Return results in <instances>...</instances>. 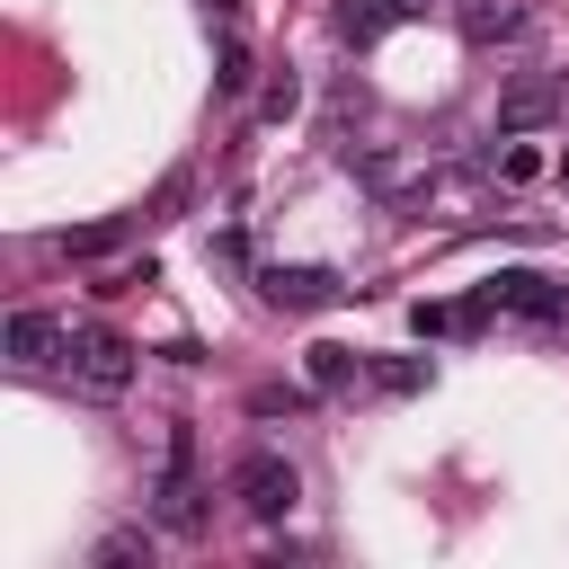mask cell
<instances>
[{"mask_svg":"<svg viewBox=\"0 0 569 569\" xmlns=\"http://www.w3.org/2000/svg\"><path fill=\"white\" fill-rule=\"evenodd\" d=\"M213 89H222V98H240V89H249V44H240V36L222 44V62H213Z\"/></svg>","mask_w":569,"mask_h":569,"instance_id":"cell-14","label":"cell"},{"mask_svg":"<svg viewBox=\"0 0 569 569\" xmlns=\"http://www.w3.org/2000/svg\"><path fill=\"white\" fill-rule=\"evenodd\" d=\"M71 382L89 400H124L133 391V338L124 329H80L71 338Z\"/></svg>","mask_w":569,"mask_h":569,"instance_id":"cell-2","label":"cell"},{"mask_svg":"<svg viewBox=\"0 0 569 569\" xmlns=\"http://www.w3.org/2000/svg\"><path fill=\"white\" fill-rule=\"evenodd\" d=\"M480 302H489V311H516V320H560V311H569V293H560L551 276H533V267H507L498 284H480Z\"/></svg>","mask_w":569,"mask_h":569,"instance_id":"cell-4","label":"cell"},{"mask_svg":"<svg viewBox=\"0 0 569 569\" xmlns=\"http://www.w3.org/2000/svg\"><path fill=\"white\" fill-rule=\"evenodd\" d=\"M373 382L409 400V391H427V365H418V356H391V365H373Z\"/></svg>","mask_w":569,"mask_h":569,"instance_id":"cell-15","label":"cell"},{"mask_svg":"<svg viewBox=\"0 0 569 569\" xmlns=\"http://www.w3.org/2000/svg\"><path fill=\"white\" fill-rule=\"evenodd\" d=\"M293 107H302V80H293V71H284V80H267V98H258V116H267V124H284Z\"/></svg>","mask_w":569,"mask_h":569,"instance_id":"cell-16","label":"cell"},{"mask_svg":"<svg viewBox=\"0 0 569 569\" xmlns=\"http://www.w3.org/2000/svg\"><path fill=\"white\" fill-rule=\"evenodd\" d=\"M231 498H240V516H258V525H284V516H293V498H302V480H293V462H284V453L249 445V453L231 462Z\"/></svg>","mask_w":569,"mask_h":569,"instance_id":"cell-1","label":"cell"},{"mask_svg":"<svg viewBox=\"0 0 569 569\" xmlns=\"http://www.w3.org/2000/svg\"><path fill=\"white\" fill-rule=\"evenodd\" d=\"M124 560H151V542L142 533H107L98 542V569H124Z\"/></svg>","mask_w":569,"mask_h":569,"instance_id":"cell-17","label":"cell"},{"mask_svg":"<svg viewBox=\"0 0 569 569\" xmlns=\"http://www.w3.org/2000/svg\"><path fill=\"white\" fill-rule=\"evenodd\" d=\"M293 409H311L302 382H258V391H249V418H293Z\"/></svg>","mask_w":569,"mask_h":569,"instance_id":"cell-12","label":"cell"},{"mask_svg":"<svg viewBox=\"0 0 569 569\" xmlns=\"http://www.w3.org/2000/svg\"><path fill=\"white\" fill-rule=\"evenodd\" d=\"M258 293H267L276 311H320V302H338L347 284H338V267H267Z\"/></svg>","mask_w":569,"mask_h":569,"instance_id":"cell-5","label":"cell"},{"mask_svg":"<svg viewBox=\"0 0 569 569\" xmlns=\"http://www.w3.org/2000/svg\"><path fill=\"white\" fill-rule=\"evenodd\" d=\"M9 356H18L27 373H44L53 356H71V338H62V329H53L44 311H9Z\"/></svg>","mask_w":569,"mask_h":569,"instance_id":"cell-8","label":"cell"},{"mask_svg":"<svg viewBox=\"0 0 569 569\" xmlns=\"http://www.w3.org/2000/svg\"><path fill=\"white\" fill-rule=\"evenodd\" d=\"M124 240V222H89V231H62V258H107Z\"/></svg>","mask_w":569,"mask_h":569,"instance_id":"cell-13","label":"cell"},{"mask_svg":"<svg viewBox=\"0 0 569 569\" xmlns=\"http://www.w3.org/2000/svg\"><path fill=\"white\" fill-rule=\"evenodd\" d=\"M213 9H240V0H213Z\"/></svg>","mask_w":569,"mask_h":569,"instance_id":"cell-18","label":"cell"},{"mask_svg":"<svg viewBox=\"0 0 569 569\" xmlns=\"http://www.w3.org/2000/svg\"><path fill=\"white\" fill-rule=\"evenodd\" d=\"M453 18H462L471 44H507V36H525V0H453Z\"/></svg>","mask_w":569,"mask_h":569,"instance_id":"cell-9","label":"cell"},{"mask_svg":"<svg viewBox=\"0 0 569 569\" xmlns=\"http://www.w3.org/2000/svg\"><path fill=\"white\" fill-rule=\"evenodd\" d=\"M160 525H169V533H187V525H196V436H187V427H169V471H160Z\"/></svg>","mask_w":569,"mask_h":569,"instance_id":"cell-6","label":"cell"},{"mask_svg":"<svg viewBox=\"0 0 569 569\" xmlns=\"http://www.w3.org/2000/svg\"><path fill=\"white\" fill-rule=\"evenodd\" d=\"M418 9H427V0H338V9H329V27H338L347 44H373L382 27H400V18H418Z\"/></svg>","mask_w":569,"mask_h":569,"instance_id":"cell-7","label":"cell"},{"mask_svg":"<svg viewBox=\"0 0 569 569\" xmlns=\"http://www.w3.org/2000/svg\"><path fill=\"white\" fill-rule=\"evenodd\" d=\"M365 373V356L356 347H311V391H347Z\"/></svg>","mask_w":569,"mask_h":569,"instance_id":"cell-11","label":"cell"},{"mask_svg":"<svg viewBox=\"0 0 569 569\" xmlns=\"http://www.w3.org/2000/svg\"><path fill=\"white\" fill-rule=\"evenodd\" d=\"M498 178H507V187H533V178H551V151H542L533 133H507V151H498Z\"/></svg>","mask_w":569,"mask_h":569,"instance_id":"cell-10","label":"cell"},{"mask_svg":"<svg viewBox=\"0 0 569 569\" xmlns=\"http://www.w3.org/2000/svg\"><path fill=\"white\" fill-rule=\"evenodd\" d=\"M560 107H569V71H525V80L498 98V133H542Z\"/></svg>","mask_w":569,"mask_h":569,"instance_id":"cell-3","label":"cell"}]
</instances>
